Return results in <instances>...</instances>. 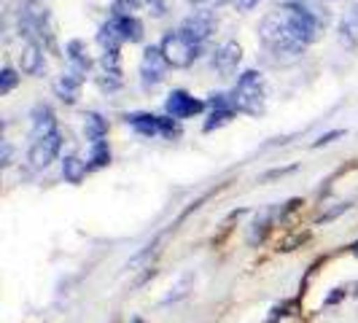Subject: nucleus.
Returning a JSON list of instances; mask_svg holds the SVG:
<instances>
[{
	"label": "nucleus",
	"instance_id": "nucleus-1",
	"mask_svg": "<svg viewBox=\"0 0 358 323\" xmlns=\"http://www.w3.org/2000/svg\"><path fill=\"white\" fill-rule=\"evenodd\" d=\"M329 22V14L321 11L318 6L310 3H286L283 8L272 11L262 19L259 24V41L267 46L272 54H302L315 43L321 30Z\"/></svg>",
	"mask_w": 358,
	"mask_h": 323
},
{
	"label": "nucleus",
	"instance_id": "nucleus-2",
	"mask_svg": "<svg viewBox=\"0 0 358 323\" xmlns=\"http://www.w3.org/2000/svg\"><path fill=\"white\" fill-rule=\"evenodd\" d=\"M234 108L248 113V116H262L267 108V81L259 71H245L237 78V87L232 92Z\"/></svg>",
	"mask_w": 358,
	"mask_h": 323
},
{
	"label": "nucleus",
	"instance_id": "nucleus-3",
	"mask_svg": "<svg viewBox=\"0 0 358 323\" xmlns=\"http://www.w3.org/2000/svg\"><path fill=\"white\" fill-rule=\"evenodd\" d=\"M159 49H162V54H164V59H167L170 68L183 71V68H192V65L197 62L199 49H202V46L194 43V41H189L180 30H176V33H167V36L162 38Z\"/></svg>",
	"mask_w": 358,
	"mask_h": 323
},
{
	"label": "nucleus",
	"instance_id": "nucleus-4",
	"mask_svg": "<svg viewBox=\"0 0 358 323\" xmlns=\"http://www.w3.org/2000/svg\"><path fill=\"white\" fill-rule=\"evenodd\" d=\"M127 124L132 127L138 135H143V138H178L180 135V127H178V119H173V116H154V113H132V116H127Z\"/></svg>",
	"mask_w": 358,
	"mask_h": 323
},
{
	"label": "nucleus",
	"instance_id": "nucleus-5",
	"mask_svg": "<svg viewBox=\"0 0 358 323\" xmlns=\"http://www.w3.org/2000/svg\"><path fill=\"white\" fill-rule=\"evenodd\" d=\"M167 68L170 65H167L159 46H148L143 52V59H141V84L145 89H157L167 76Z\"/></svg>",
	"mask_w": 358,
	"mask_h": 323
},
{
	"label": "nucleus",
	"instance_id": "nucleus-6",
	"mask_svg": "<svg viewBox=\"0 0 358 323\" xmlns=\"http://www.w3.org/2000/svg\"><path fill=\"white\" fill-rule=\"evenodd\" d=\"M59 151H62V135L52 132V135L41 138V141H33L30 151H27V162H30L33 170H46L59 157Z\"/></svg>",
	"mask_w": 358,
	"mask_h": 323
},
{
	"label": "nucleus",
	"instance_id": "nucleus-7",
	"mask_svg": "<svg viewBox=\"0 0 358 323\" xmlns=\"http://www.w3.org/2000/svg\"><path fill=\"white\" fill-rule=\"evenodd\" d=\"M178 30L189 38V41H194V43H199V46H202L208 38L213 36L215 14H213V11H208V8H199V11H194L192 17H186L183 22H180Z\"/></svg>",
	"mask_w": 358,
	"mask_h": 323
},
{
	"label": "nucleus",
	"instance_id": "nucleus-8",
	"mask_svg": "<svg viewBox=\"0 0 358 323\" xmlns=\"http://www.w3.org/2000/svg\"><path fill=\"white\" fill-rule=\"evenodd\" d=\"M208 103H202L197 97H192L189 92L183 89H173L167 94V103H164V110H167V116H173V119H192V116H197L205 110Z\"/></svg>",
	"mask_w": 358,
	"mask_h": 323
},
{
	"label": "nucleus",
	"instance_id": "nucleus-9",
	"mask_svg": "<svg viewBox=\"0 0 358 323\" xmlns=\"http://www.w3.org/2000/svg\"><path fill=\"white\" fill-rule=\"evenodd\" d=\"M97 84H100V89H106V92L122 89L124 78H122V57H119V49L103 52V57H100V76H97Z\"/></svg>",
	"mask_w": 358,
	"mask_h": 323
},
{
	"label": "nucleus",
	"instance_id": "nucleus-10",
	"mask_svg": "<svg viewBox=\"0 0 358 323\" xmlns=\"http://www.w3.org/2000/svg\"><path fill=\"white\" fill-rule=\"evenodd\" d=\"M240 62H243V49H240V43H234V41H227L224 46H218L213 54V59H210L213 71L218 73L221 78H229L232 73H237Z\"/></svg>",
	"mask_w": 358,
	"mask_h": 323
},
{
	"label": "nucleus",
	"instance_id": "nucleus-11",
	"mask_svg": "<svg viewBox=\"0 0 358 323\" xmlns=\"http://www.w3.org/2000/svg\"><path fill=\"white\" fill-rule=\"evenodd\" d=\"M19 68L24 76H43L46 73V57H43L41 41H27L24 43V49L19 54Z\"/></svg>",
	"mask_w": 358,
	"mask_h": 323
},
{
	"label": "nucleus",
	"instance_id": "nucleus-12",
	"mask_svg": "<svg viewBox=\"0 0 358 323\" xmlns=\"http://www.w3.org/2000/svg\"><path fill=\"white\" fill-rule=\"evenodd\" d=\"M65 59H68L71 71L76 73V76H81V78L92 71V57L81 41H71V43L65 46Z\"/></svg>",
	"mask_w": 358,
	"mask_h": 323
},
{
	"label": "nucleus",
	"instance_id": "nucleus-13",
	"mask_svg": "<svg viewBox=\"0 0 358 323\" xmlns=\"http://www.w3.org/2000/svg\"><path fill=\"white\" fill-rule=\"evenodd\" d=\"M81 84H84V78H81V76H76L73 71H68L57 78L54 92H57V97H59L65 106H73V103L78 100V94H81Z\"/></svg>",
	"mask_w": 358,
	"mask_h": 323
},
{
	"label": "nucleus",
	"instance_id": "nucleus-14",
	"mask_svg": "<svg viewBox=\"0 0 358 323\" xmlns=\"http://www.w3.org/2000/svg\"><path fill=\"white\" fill-rule=\"evenodd\" d=\"M30 119H33V141H41V138L57 132V116L49 106H36Z\"/></svg>",
	"mask_w": 358,
	"mask_h": 323
},
{
	"label": "nucleus",
	"instance_id": "nucleus-15",
	"mask_svg": "<svg viewBox=\"0 0 358 323\" xmlns=\"http://www.w3.org/2000/svg\"><path fill=\"white\" fill-rule=\"evenodd\" d=\"M97 43L103 46V52H113V49H119L122 43H124V36H122V30H119V22L110 17L100 27V33H97Z\"/></svg>",
	"mask_w": 358,
	"mask_h": 323
},
{
	"label": "nucleus",
	"instance_id": "nucleus-16",
	"mask_svg": "<svg viewBox=\"0 0 358 323\" xmlns=\"http://www.w3.org/2000/svg\"><path fill=\"white\" fill-rule=\"evenodd\" d=\"M84 132H87V141H90L92 145L103 143L108 135L106 119H103L100 113H87V116H84Z\"/></svg>",
	"mask_w": 358,
	"mask_h": 323
},
{
	"label": "nucleus",
	"instance_id": "nucleus-17",
	"mask_svg": "<svg viewBox=\"0 0 358 323\" xmlns=\"http://www.w3.org/2000/svg\"><path fill=\"white\" fill-rule=\"evenodd\" d=\"M116 22H119V30H122V36H124V43L129 41V43H141L145 36V27L143 22L138 17H113Z\"/></svg>",
	"mask_w": 358,
	"mask_h": 323
},
{
	"label": "nucleus",
	"instance_id": "nucleus-18",
	"mask_svg": "<svg viewBox=\"0 0 358 323\" xmlns=\"http://www.w3.org/2000/svg\"><path fill=\"white\" fill-rule=\"evenodd\" d=\"M87 173H90V164L81 162L78 157H65L62 159V178L68 183H81L87 178Z\"/></svg>",
	"mask_w": 358,
	"mask_h": 323
},
{
	"label": "nucleus",
	"instance_id": "nucleus-19",
	"mask_svg": "<svg viewBox=\"0 0 358 323\" xmlns=\"http://www.w3.org/2000/svg\"><path fill=\"white\" fill-rule=\"evenodd\" d=\"M340 41L348 49H358V11L348 14L340 22Z\"/></svg>",
	"mask_w": 358,
	"mask_h": 323
},
{
	"label": "nucleus",
	"instance_id": "nucleus-20",
	"mask_svg": "<svg viewBox=\"0 0 358 323\" xmlns=\"http://www.w3.org/2000/svg\"><path fill=\"white\" fill-rule=\"evenodd\" d=\"M110 164V148H108V141L103 143H94L92 145V154H90V170H103Z\"/></svg>",
	"mask_w": 358,
	"mask_h": 323
},
{
	"label": "nucleus",
	"instance_id": "nucleus-21",
	"mask_svg": "<svg viewBox=\"0 0 358 323\" xmlns=\"http://www.w3.org/2000/svg\"><path fill=\"white\" fill-rule=\"evenodd\" d=\"M141 0H113L110 6V17H135L141 11Z\"/></svg>",
	"mask_w": 358,
	"mask_h": 323
},
{
	"label": "nucleus",
	"instance_id": "nucleus-22",
	"mask_svg": "<svg viewBox=\"0 0 358 323\" xmlns=\"http://www.w3.org/2000/svg\"><path fill=\"white\" fill-rule=\"evenodd\" d=\"M22 81V76H19L14 68H3L0 71V94H8V92L17 89V84Z\"/></svg>",
	"mask_w": 358,
	"mask_h": 323
},
{
	"label": "nucleus",
	"instance_id": "nucleus-23",
	"mask_svg": "<svg viewBox=\"0 0 358 323\" xmlns=\"http://www.w3.org/2000/svg\"><path fill=\"white\" fill-rule=\"evenodd\" d=\"M234 116V110H213L210 113V119L205 122V132H213V129H218V127L229 124Z\"/></svg>",
	"mask_w": 358,
	"mask_h": 323
},
{
	"label": "nucleus",
	"instance_id": "nucleus-24",
	"mask_svg": "<svg viewBox=\"0 0 358 323\" xmlns=\"http://www.w3.org/2000/svg\"><path fill=\"white\" fill-rule=\"evenodd\" d=\"M11 162H14V148L8 141H3L0 143V167H11Z\"/></svg>",
	"mask_w": 358,
	"mask_h": 323
},
{
	"label": "nucleus",
	"instance_id": "nucleus-25",
	"mask_svg": "<svg viewBox=\"0 0 358 323\" xmlns=\"http://www.w3.org/2000/svg\"><path fill=\"white\" fill-rule=\"evenodd\" d=\"M345 135V129H334V132H329V135H321L315 143H313V148H321V145H329V143H334L337 138H342Z\"/></svg>",
	"mask_w": 358,
	"mask_h": 323
},
{
	"label": "nucleus",
	"instance_id": "nucleus-26",
	"mask_svg": "<svg viewBox=\"0 0 358 323\" xmlns=\"http://www.w3.org/2000/svg\"><path fill=\"white\" fill-rule=\"evenodd\" d=\"M141 6L148 8L154 17H162V14H164V0H141Z\"/></svg>",
	"mask_w": 358,
	"mask_h": 323
},
{
	"label": "nucleus",
	"instance_id": "nucleus-27",
	"mask_svg": "<svg viewBox=\"0 0 358 323\" xmlns=\"http://www.w3.org/2000/svg\"><path fill=\"white\" fill-rule=\"evenodd\" d=\"M234 6H237L240 11H251V8L259 6V0H234Z\"/></svg>",
	"mask_w": 358,
	"mask_h": 323
},
{
	"label": "nucleus",
	"instance_id": "nucleus-28",
	"mask_svg": "<svg viewBox=\"0 0 358 323\" xmlns=\"http://www.w3.org/2000/svg\"><path fill=\"white\" fill-rule=\"evenodd\" d=\"M192 6H202V3H208V0H189Z\"/></svg>",
	"mask_w": 358,
	"mask_h": 323
}]
</instances>
